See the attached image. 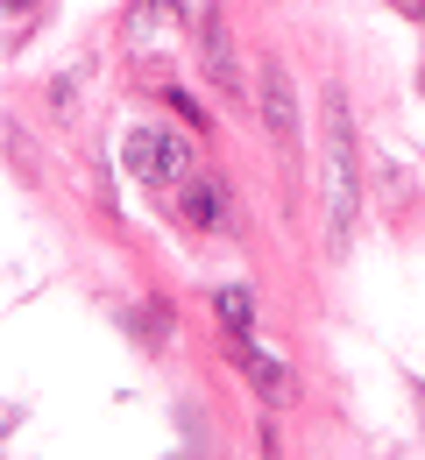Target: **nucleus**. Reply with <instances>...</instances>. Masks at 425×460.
Listing matches in <instances>:
<instances>
[{
  "label": "nucleus",
  "instance_id": "obj_1",
  "mask_svg": "<svg viewBox=\"0 0 425 460\" xmlns=\"http://www.w3.org/2000/svg\"><path fill=\"white\" fill-rule=\"evenodd\" d=\"M362 213V171H355V128H348V100L326 93V220H333V248H348Z\"/></svg>",
  "mask_w": 425,
  "mask_h": 460
},
{
  "label": "nucleus",
  "instance_id": "obj_9",
  "mask_svg": "<svg viewBox=\"0 0 425 460\" xmlns=\"http://www.w3.org/2000/svg\"><path fill=\"white\" fill-rule=\"evenodd\" d=\"M7 7H29V0H7Z\"/></svg>",
  "mask_w": 425,
  "mask_h": 460
},
{
  "label": "nucleus",
  "instance_id": "obj_2",
  "mask_svg": "<svg viewBox=\"0 0 425 460\" xmlns=\"http://www.w3.org/2000/svg\"><path fill=\"white\" fill-rule=\"evenodd\" d=\"M121 164L142 177V184H184V177H191V142L171 135V128H135L121 142Z\"/></svg>",
  "mask_w": 425,
  "mask_h": 460
},
{
  "label": "nucleus",
  "instance_id": "obj_3",
  "mask_svg": "<svg viewBox=\"0 0 425 460\" xmlns=\"http://www.w3.org/2000/svg\"><path fill=\"white\" fill-rule=\"evenodd\" d=\"M262 120L284 149H298V93H291V71L284 58H262Z\"/></svg>",
  "mask_w": 425,
  "mask_h": 460
},
{
  "label": "nucleus",
  "instance_id": "obj_5",
  "mask_svg": "<svg viewBox=\"0 0 425 460\" xmlns=\"http://www.w3.org/2000/svg\"><path fill=\"white\" fill-rule=\"evenodd\" d=\"M184 220L191 227H227V191L206 177H184Z\"/></svg>",
  "mask_w": 425,
  "mask_h": 460
},
{
  "label": "nucleus",
  "instance_id": "obj_7",
  "mask_svg": "<svg viewBox=\"0 0 425 460\" xmlns=\"http://www.w3.org/2000/svg\"><path fill=\"white\" fill-rule=\"evenodd\" d=\"M235 354L248 361V376H255V390H262L270 403H284V397H291V368H284V361H262V354H255L248 341H235Z\"/></svg>",
  "mask_w": 425,
  "mask_h": 460
},
{
  "label": "nucleus",
  "instance_id": "obj_8",
  "mask_svg": "<svg viewBox=\"0 0 425 460\" xmlns=\"http://www.w3.org/2000/svg\"><path fill=\"white\" fill-rule=\"evenodd\" d=\"M404 14H425V0H404Z\"/></svg>",
  "mask_w": 425,
  "mask_h": 460
},
{
  "label": "nucleus",
  "instance_id": "obj_4",
  "mask_svg": "<svg viewBox=\"0 0 425 460\" xmlns=\"http://www.w3.org/2000/svg\"><path fill=\"white\" fill-rule=\"evenodd\" d=\"M199 50H206V71H213V85H220V93H235V85H242V71H235V43H227V14H220V7H206V22H199Z\"/></svg>",
  "mask_w": 425,
  "mask_h": 460
},
{
  "label": "nucleus",
  "instance_id": "obj_6",
  "mask_svg": "<svg viewBox=\"0 0 425 460\" xmlns=\"http://www.w3.org/2000/svg\"><path fill=\"white\" fill-rule=\"evenodd\" d=\"M213 305H220V319H227L235 341H255V290H248V284H220Z\"/></svg>",
  "mask_w": 425,
  "mask_h": 460
}]
</instances>
